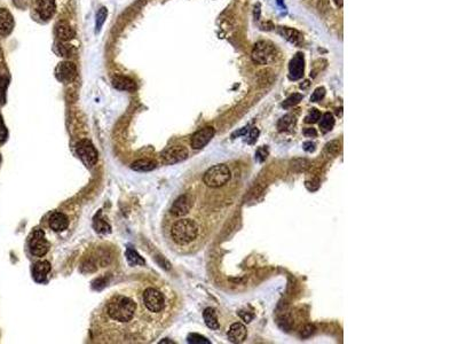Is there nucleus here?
Returning <instances> with one entry per match:
<instances>
[{"label":"nucleus","mask_w":458,"mask_h":344,"mask_svg":"<svg viewBox=\"0 0 458 344\" xmlns=\"http://www.w3.org/2000/svg\"><path fill=\"white\" fill-rule=\"evenodd\" d=\"M137 310V304L130 297L115 295L107 306L108 316L115 322L125 323L133 319Z\"/></svg>","instance_id":"f257e3e1"},{"label":"nucleus","mask_w":458,"mask_h":344,"mask_svg":"<svg viewBox=\"0 0 458 344\" xmlns=\"http://www.w3.org/2000/svg\"><path fill=\"white\" fill-rule=\"evenodd\" d=\"M173 240L179 244H188L199 236V225L192 219H180L171 230Z\"/></svg>","instance_id":"f03ea898"},{"label":"nucleus","mask_w":458,"mask_h":344,"mask_svg":"<svg viewBox=\"0 0 458 344\" xmlns=\"http://www.w3.org/2000/svg\"><path fill=\"white\" fill-rule=\"evenodd\" d=\"M232 178V172L225 164H217L211 167L203 176V181L207 187L219 188L225 186Z\"/></svg>","instance_id":"7ed1b4c3"},{"label":"nucleus","mask_w":458,"mask_h":344,"mask_svg":"<svg viewBox=\"0 0 458 344\" xmlns=\"http://www.w3.org/2000/svg\"><path fill=\"white\" fill-rule=\"evenodd\" d=\"M252 60L257 64H268L275 58L274 46L267 42H259L252 49Z\"/></svg>","instance_id":"20e7f679"},{"label":"nucleus","mask_w":458,"mask_h":344,"mask_svg":"<svg viewBox=\"0 0 458 344\" xmlns=\"http://www.w3.org/2000/svg\"><path fill=\"white\" fill-rule=\"evenodd\" d=\"M76 150H77L78 156L80 157V160L84 162L86 167L92 168L97 164L99 154L98 150H95L94 145L90 140L84 139V140L79 141L77 147H76Z\"/></svg>","instance_id":"39448f33"},{"label":"nucleus","mask_w":458,"mask_h":344,"mask_svg":"<svg viewBox=\"0 0 458 344\" xmlns=\"http://www.w3.org/2000/svg\"><path fill=\"white\" fill-rule=\"evenodd\" d=\"M142 297L144 306H146L150 312L159 313L161 312V310L164 309V306H165V300H164V296L161 295V293L159 290L151 288V287L144 290Z\"/></svg>","instance_id":"423d86ee"},{"label":"nucleus","mask_w":458,"mask_h":344,"mask_svg":"<svg viewBox=\"0 0 458 344\" xmlns=\"http://www.w3.org/2000/svg\"><path fill=\"white\" fill-rule=\"evenodd\" d=\"M29 247H30V251L32 255L37 257L45 256L49 249V243L46 240L44 231L36 230L30 237L29 241Z\"/></svg>","instance_id":"0eeeda50"},{"label":"nucleus","mask_w":458,"mask_h":344,"mask_svg":"<svg viewBox=\"0 0 458 344\" xmlns=\"http://www.w3.org/2000/svg\"><path fill=\"white\" fill-rule=\"evenodd\" d=\"M55 76L62 83H70L77 76V68L72 62H60L55 68Z\"/></svg>","instance_id":"6e6552de"},{"label":"nucleus","mask_w":458,"mask_h":344,"mask_svg":"<svg viewBox=\"0 0 458 344\" xmlns=\"http://www.w3.org/2000/svg\"><path fill=\"white\" fill-rule=\"evenodd\" d=\"M214 135V129L212 127H206L200 129L199 131H197L196 133L193 134L192 137V147L194 150H202L203 147H205L207 144L211 141V139L213 138Z\"/></svg>","instance_id":"1a4fd4ad"},{"label":"nucleus","mask_w":458,"mask_h":344,"mask_svg":"<svg viewBox=\"0 0 458 344\" xmlns=\"http://www.w3.org/2000/svg\"><path fill=\"white\" fill-rule=\"evenodd\" d=\"M305 71V59L301 53H297L290 61L289 64V78L291 81H298L302 78Z\"/></svg>","instance_id":"9d476101"},{"label":"nucleus","mask_w":458,"mask_h":344,"mask_svg":"<svg viewBox=\"0 0 458 344\" xmlns=\"http://www.w3.org/2000/svg\"><path fill=\"white\" fill-rule=\"evenodd\" d=\"M161 156H163V160L166 164H176L186 160L188 157V151L182 146H174L167 148Z\"/></svg>","instance_id":"9b49d317"},{"label":"nucleus","mask_w":458,"mask_h":344,"mask_svg":"<svg viewBox=\"0 0 458 344\" xmlns=\"http://www.w3.org/2000/svg\"><path fill=\"white\" fill-rule=\"evenodd\" d=\"M36 11L42 20H49L57 12L55 0H37Z\"/></svg>","instance_id":"f8f14e48"},{"label":"nucleus","mask_w":458,"mask_h":344,"mask_svg":"<svg viewBox=\"0 0 458 344\" xmlns=\"http://www.w3.org/2000/svg\"><path fill=\"white\" fill-rule=\"evenodd\" d=\"M190 206H192V203H190L189 197L187 195H181L174 201L172 207H171V214L177 217L184 216L189 213Z\"/></svg>","instance_id":"ddd939ff"},{"label":"nucleus","mask_w":458,"mask_h":344,"mask_svg":"<svg viewBox=\"0 0 458 344\" xmlns=\"http://www.w3.org/2000/svg\"><path fill=\"white\" fill-rule=\"evenodd\" d=\"M14 28V19L11 12L6 8H0V35L8 36Z\"/></svg>","instance_id":"4468645a"},{"label":"nucleus","mask_w":458,"mask_h":344,"mask_svg":"<svg viewBox=\"0 0 458 344\" xmlns=\"http://www.w3.org/2000/svg\"><path fill=\"white\" fill-rule=\"evenodd\" d=\"M246 327L242 322H235L228 330V340L232 343H242L246 337Z\"/></svg>","instance_id":"2eb2a0df"},{"label":"nucleus","mask_w":458,"mask_h":344,"mask_svg":"<svg viewBox=\"0 0 458 344\" xmlns=\"http://www.w3.org/2000/svg\"><path fill=\"white\" fill-rule=\"evenodd\" d=\"M55 35H57V37L62 42H69L75 38L76 32L68 22L62 21L59 22L58 24L55 25Z\"/></svg>","instance_id":"dca6fc26"},{"label":"nucleus","mask_w":458,"mask_h":344,"mask_svg":"<svg viewBox=\"0 0 458 344\" xmlns=\"http://www.w3.org/2000/svg\"><path fill=\"white\" fill-rule=\"evenodd\" d=\"M68 225V217L62 213H54L49 218V226L55 232H62V231L67 230Z\"/></svg>","instance_id":"f3484780"},{"label":"nucleus","mask_w":458,"mask_h":344,"mask_svg":"<svg viewBox=\"0 0 458 344\" xmlns=\"http://www.w3.org/2000/svg\"><path fill=\"white\" fill-rule=\"evenodd\" d=\"M279 34L282 36L283 38H285L286 41H289L290 43L295 45H301L302 42H304V37L300 32L295 30V29L291 28H286V26H281L279 28Z\"/></svg>","instance_id":"a211bd4d"},{"label":"nucleus","mask_w":458,"mask_h":344,"mask_svg":"<svg viewBox=\"0 0 458 344\" xmlns=\"http://www.w3.org/2000/svg\"><path fill=\"white\" fill-rule=\"evenodd\" d=\"M49 271H51V264L47 260H40V262L36 263L34 266V279L37 282H42Z\"/></svg>","instance_id":"6ab92c4d"},{"label":"nucleus","mask_w":458,"mask_h":344,"mask_svg":"<svg viewBox=\"0 0 458 344\" xmlns=\"http://www.w3.org/2000/svg\"><path fill=\"white\" fill-rule=\"evenodd\" d=\"M113 85L121 91H134L137 87L136 82L133 79L125 77V76H116V77H114Z\"/></svg>","instance_id":"aec40b11"},{"label":"nucleus","mask_w":458,"mask_h":344,"mask_svg":"<svg viewBox=\"0 0 458 344\" xmlns=\"http://www.w3.org/2000/svg\"><path fill=\"white\" fill-rule=\"evenodd\" d=\"M203 318L204 322H205L206 326L211 329H218L219 328V322H218V317H217L216 310L212 309V307H207V309L204 310L203 312Z\"/></svg>","instance_id":"412c9836"},{"label":"nucleus","mask_w":458,"mask_h":344,"mask_svg":"<svg viewBox=\"0 0 458 344\" xmlns=\"http://www.w3.org/2000/svg\"><path fill=\"white\" fill-rule=\"evenodd\" d=\"M131 168L134 171L139 172H147L151 171L156 168V163L153 160H148V158H143V160H138L131 165Z\"/></svg>","instance_id":"4be33fe9"},{"label":"nucleus","mask_w":458,"mask_h":344,"mask_svg":"<svg viewBox=\"0 0 458 344\" xmlns=\"http://www.w3.org/2000/svg\"><path fill=\"white\" fill-rule=\"evenodd\" d=\"M321 122H319V128L323 132H329L331 131L335 127V117L334 115L330 114V112H325L324 115H322Z\"/></svg>","instance_id":"5701e85b"},{"label":"nucleus","mask_w":458,"mask_h":344,"mask_svg":"<svg viewBox=\"0 0 458 344\" xmlns=\"http://www.w3.org/2000/svg\"><path fill=\"white\" fill-rule=\"evenodd\" d=\"M126 258L131 265H143L144 264V260L141 258L140 255L134 249H132V248H127L126 249Z\"/></svg>","instance_id":"b1692460"},{"label":"nucleus","mask_w":458,"mask_h":344,"mask_svg":"<svg viewBox=\"0 0 458 344\" xmlns=\"http://www.w3.org/2000/svg\"><path fill=\"white\" fill-rule=\"evenodd\" d=\"M295 117L292 116V115H285V116H283L281 120L279 121V123H278V128H279V131H286V130H289L290 128L292 127V125H295Z\"/></svg>","instance_id":"393cba45"},{"label":"nucleus","mask_w":458,"mask_h":344,"mask_svg":"<svg viewBox=\"0 0 458 344\" xmlns=\"http://www.w3.org/2000/svg\"><path fill=\"white\" fill-rule=\"evenodd\" d=\"M108 16V11L105 7H101L99 9V12L97 13V22H95V29H97V32L100 31V29L103 25V23L105 22V19Z\"/></svg>","instance_id":"a878e982"},{"label":"nucleus","mask_w":458,"mask_h":344,"mask_svg":"<svg viewBox=\"0 0 458 344\" xmlns=\"http://www.w3.org/2000/svg\"><path fill=\"white\" fill-rule=\"evenodd\" d=\"M301 100H302V95L301 94L293 93V94L290 95L288 99H285V101L283 102L282 106H283V108H290V107H293V106L298 105Z\"/></svg>","instance_id":"bb28decb"},{"label":"nucleus","mask_w":458,"mask_h":344,"mask_svg":"<svg viewBox=\"0 0 458 344\" xmlns=\"http://www.w3.org/2000/svg\"><path fill=\"white\" fill-rule=\"evenodd\" d=\"M291 168L295 171H306L309 168V162L307 160H302V158H297L291 163Z\"/></svg>","instance_id":"cd10ccee"},{"label":"nucleus","mask_w":458,"mask_h":344,"mask_svg":"<svg viewBox=\"0 0 458 344\" xmlns=\"http://www.w3.org/2000/svg\"><path fill=\"white\" fill-rule=\"evenodd\" d=\"M58 48H59V52H60V54L62 56H69V55H71L72 54V52H74V47H72L71 45H69V44H65L64 42H60V43H58Z\"/></svg>","instance_id":"c85d7f7f"},{"label":"nucleus","mask_w":458,"mask_h":344,"mask_svg":"<svg viewBox=\"0 0 458 344\" xmlns=\"http://www.w3.org/2000/svg\"><path fill=\"white\" fill-rule=\"evenodd\" d=\"M321 117V112H319L316 108H313L309 110L308 115L305 117V122L306 123H316Z\"/></svg>","instance_id":"c756f323"},{"label":"nucleus","mask_w":458,"mask_h":344,"mask_svg":"<svg viewBox=\"0 0 458 344\" xmlns=\"http://www.w3.org/2000/svg\"><path fill=\"white\" fill-rule=\"evenodd\" d=\"M8 79L2 77L0 78V104L6 102V91H7Z\"/></svg>","instance_id":"7c9ffc66"},{"label":"nucleus","mask_w":458,"mask_h":344,"mask_svg":"<svg viewBox=\"0 0 458 344\" xmlns=\"http://www.w3.org/2000/svg\"><path fill=\"white\" fill-rule=\"evenodd\" d=\"M188 342L189 343H199V344H210V341L199 334H189L188 335Z\"/></svg>","instance_id":"2f4dec72"},{"label":"nucleus","mask_w":458,"mask_h":344,"mask_svg":"<svg viewBox=\"0 0 458 344\" xmlns=\"http://www.w3.org/2000/svg\"><path fill=\"white\" fill-rule=\"evenodd\" d=\"M325 95V88L324 87H318L316 90L313 92L312 97H311V101L312 102H318L321 101Z\"/></svg>","instance_id":"473e14b6"},{"label":"nucleus","mask_w":458,"mask_h":344,"mask_svg":"<svg viewBox=\"0 0 458 344\" xmlns=\"http://www.w3.org/2000/svg\"><path fill=\"white\" fill-rule=\"evenodd\" d=\"M327 150L331 154H338L340 151V144L338 141H331L330 144H328L327 146Z\"/></svg>","instance_id":"72a5a7b5"},{"label":"nucleus","mask_w":458,"mask_h":344,"mask_svg":"<svg viewBox=\"0 0 458 344\" xmlns=\"http://www.w3.org/2000/svg\"><path fill=\"white\" fill-rule=\"evenodd\" d=\"M7 129L5 127L4 120H2V116L0 115V142H4L6 139H7Z\"/></svg>","instance_id":"f704fd0d"},{"label":"nucleus","mask_w":458,"mask_h":344,"mask_svg":"<svg viewBox=\"0 0 458 344\" xmlns=\"http://www.w3.org/2000/svg\"><path fill=\"white\" fill-rule=\"evenodd\" d=\"M315 333V326L314 325H306L301 332L302 339H307V337L312 336Z\"/></svg>","instance_id":"c9c22d12"},{"label":"nucleus","mask_w":458,"mask_h":344,"mask_svg":"<svg viewBox=\"0 0 458 344\" xmlns=\"http://www.w3.org/2000/svg\"><path fill=\"white\" fill-rule=\"evenodd\" d=\"M95 227H97L98 232L107 233V232H109V231H110V226H109V225L105 223V221L101 220V219L98 220V225H95Z\"/></svg>","instance_id":"e433bc0d"},{"label":"nucleus","mask_w":458,"mask_h":344,"mask_svg":"<svg viewBox=\"0 0 458 344\" xmlns=\"http://www.w3.org/2000/svg\"><path fill=\"white\" fill-rule=\"evenodd\" d=\"M267 154H268V153H267L266 148H259L258 151H257V153H256V158H257V160H258L259 162H262V161L266 160Z\"/></svg>","instance_id":"4c0bfd02"},{"label":"nucleus","mask_w":458,"mask_h":344,"mask_svg":"<svg viewBox=\"0 0 458 344\" xmlns=\"http://www.w3.org/2000/svg\"><path fill=\"white\" fill-rule=\"evenodd\" d=\"M302 148H304V150L308 151V153H312V151L315 150V144L312 141H305L302 144Z\"/></svg>","instance_id":"58836bf2"},{"label":"nucleus","mask_w":458,"mask_h":344,"mask_svg":"<svg viewBox=\"0 0 458 344\" xmlns=\"http://www.w3.org/2000/svg\"><path fill=\"white\" fill-rule=\"evenodd\" d=\"M258 135H259V131L257 130V129H253V130L250 131V134H249L250 139H248L249 144H253V142L257 140V138H258Z\"/></svg>","instance_id":"ea45409f"},{"label":"nucleus","mask_w":458,"mask_h":344,"mask_svg":"<svg viewBox=\"0 0 458 344\" xmlns=\"http://www.w3.org/2000/svg\"><path fill=\"white\" fill-rule=\"evenodd\" d=\"M13 1H14V4L18 6L19 8H25L30 4L31 0H13Z\"/></svg>","instance_id":"a19ab883"},{"label":"nucleus","mask_w":458,"mask_h":344,"mask_svg":"<svg viewBox=\"0 0 458 344\" xmlns=\"http://www.w3.org/2000/svg\"><path fill=\"white\" fill-rule=\"evenodd\" d=\"M304 134L306 135V137H313V138H315V137H318V132H316L315 129H306V130L304 131Z\"/></svg>","instance_id":"79ce46f5"},{"label":"nucleus","mask_w":458,"mask_h":344,"mask_svg":"<svg viewBox=\"0 0 458 344\" xmlns=\"http://www.w3.org/2000/svg\"><path fill=\"white\" fill-rule=\"evenodd\" d=\"M239 316L244 319L245 322H250L253 319V314H249L248 312H245V314H243L242 312H239Z\"/></svg>","instance_id":"37998d69"},{"label":"nucleus","mask_w":458,"mask_h":344,"mask_svg":"<svg viewBox=\"0 0 458 344\" xmlns=\"http://www.w3.org/2000/svg\"><path fill=\"white\" fill-rule=\"evenodd\" d=\"M335 2L338 7H342V5H344V0H335Z\"/></svg>","instance_id":"c03bdc74"},{"label":"nucleus","mask_w":458,"mask_h":344,"mask_svg":"<svg viewBox=\"0 0 458 344\" xmlns=\"http://www.w3.org/2000/svg\"><path fill=\"white\" fill-rule=\"evenodd\" d=\"M304 83H305V84H301V85H300V88H302V90H304V88H306V87H307V86L309 85V82H308V81H305Z\"/></svg>","instance_id":"a18cd8bd"},{"label":"nucleus","mask_w":458,"mask_h":344,"mask_svg":"<svg viewBox=\"0 0 458 344\" xmlns=\"http://www.w3.org/2000/svg\"><path fill=\"white\" fill-rule=\"evenodd\" d=\"M278 2H279V5H281V6H282V7H284V5H283V2H282V0H278Z\"/></svg>","instance_id":"49530a36"}]
</instances>
